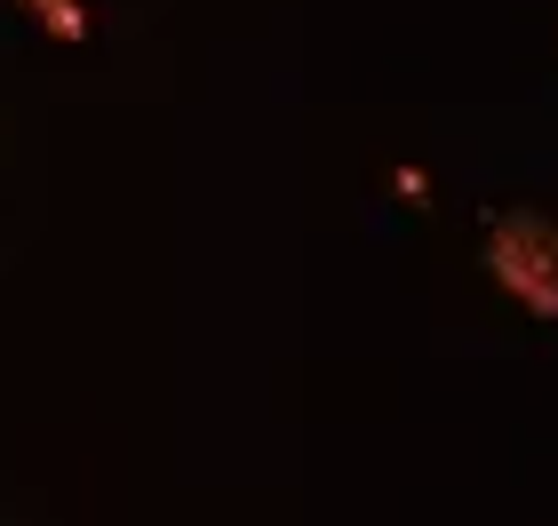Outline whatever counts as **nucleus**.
I'll return each mask as SVG.
<instances>
[{
    "mask_svg": "<svg viewBox=\"0 0 558 526\" xmlns=\"http://www.w3.org/2000/svg\"><path fill=\"white\" fill-rule=\"evenodd\" d=\"M487 256H495V271H502V288L519 295V304H535V311H550L558 319V232L543 216H502L495 223V240H487Z\"/></svg>",
    "mask_w": 558,
    "mask_h": 526,
    "instance_id": "f257e3e1",
    "label": "nucleus"
},
{
    "mask_svg": "<svg viewBox=\"0 0 558 526\" xmlns=\"http://www.w3.org/2000/svg\"><path fill=\"white\" fill-rule=\"evenodd\" d=\"M40 9H57V0H40Z\"/></svg>",
    "mask_w": 558,
    "mask_h": 526,
    "instance_id": "f03ea898",
    "label": "nucleus"
}]
</instances>
